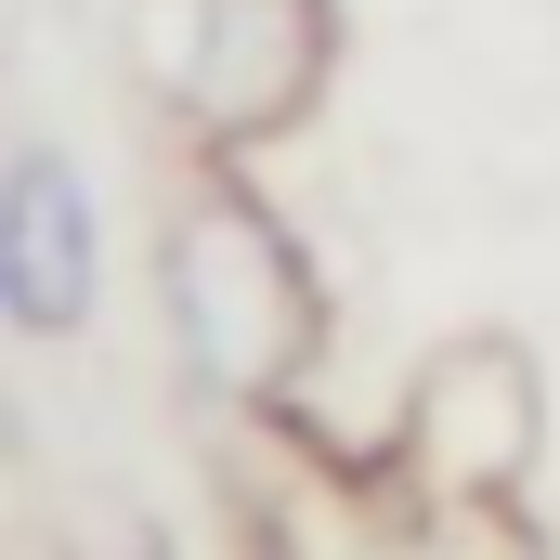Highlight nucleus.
Wrapping results in <instances>:
<instances>
[{
	"label": "nucleus",
	"instance_id": "1",
	"mask_svg": "<svg viewBox=\"0 0 560 560\" xmlns=\"http://www.w3.org/2000/svg\"><path fill=\"white\" fill-rule=\"evenodd\" d=\"M156 313H170V365L222 418H287L313 392L326 275H313L300 222L248 183V156H196L183 170V196L156 222Z\"/></svg>",
	"mask_w": 560,
	"mask_h": 560
},
{
	"label": "nucleus",
	"instance_id": "2",
	"mask_svg": "<svg viewBox=\"0 0 560 560\" xmlns=\"http://www.w3.org/2000/svg\"><path fill=\"white\" fill-rule=\"evenodd\" d=\"M392 469L430 522H495L548 469V365L509 326H443L392 392Z\"/></svg>",
	"mask_w": 560,
	"mask_h": 560
},
{
	"label": "nucleus",
	"instance_id": "3",
	"mask_svg": "<svg viewBox=\"0 0 560 560\" xmlns=\"http://www.w3.org/2000/svg\"><path fill=\"white\" fill-rule=\"evenodd\" d=\"M156 92L196 118V156H248L313 105V0H143Z\"/></svg>",
	"mask_w": 560,
	"mask_h": 560
},
{
	"label": "nucleus",
	"instance_id": "4",
	"mask_svg": "<svg viewBox=\"0 0 560 560\" xmlns=\"http://www.w3.org/2000/svg\"><path fill=\"white\" fill-rule=\"evenodd\" d=\"M105 313V196L66 143H13L0 156V339L66 352Z\"/></svg>",
	"mask_w": 560,
	"mask_h": 560
},
{
	"label": "nucleus",
	"instance_id": "5",
	"mask_svg": "<svg viewBox=\"0 0 560 560\" xmlns=\"http://www.w3.org/2000/svg\"><path fill=\"white\" fill-rule=\"evenodd\" d=\"M0 39H13V0H0Z\"/></svg>",
	"mask_w": 560,
	"mask_h": 560
}]
</instances>
